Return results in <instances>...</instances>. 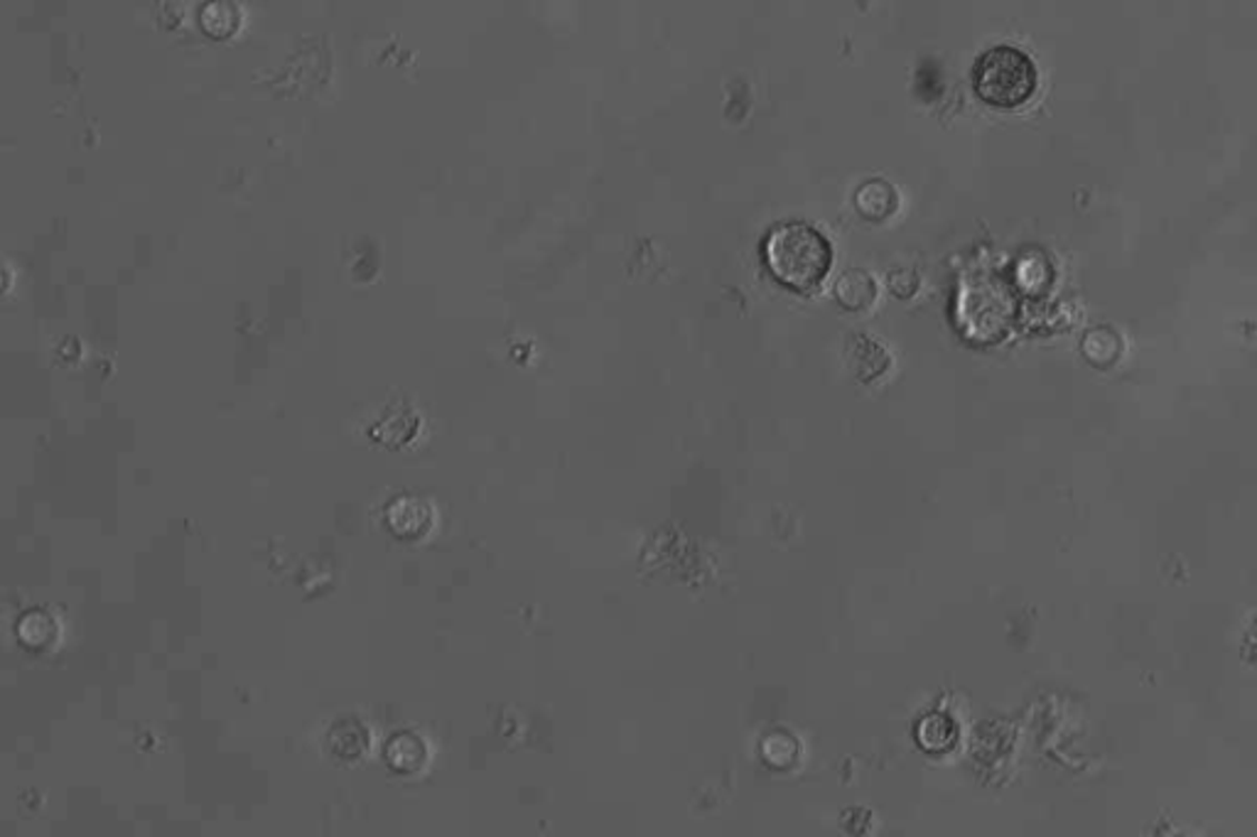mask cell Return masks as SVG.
Listing matches in <instances>:
<instances>
[{
    "label": "cell",
    "mask_w": 1257,
    "mask_h": 837,
    "mask_svg": "<svg viewBox=\"0 0 1257 837\" xmlns=\"http://www.w3.org/2000/svg\"><path fill=\"white\" fill-rule=\"evenodd\" d=\"M836 298L845 310L863 312L875 305L877 300V283L875 278L863 269L845 271L836 283Z\"/></svg>",
    "instance_id": "277c9868"
},
{
    "label": "cell",
    "mask_w": 1257,
    "mask_h": 837,
    "mask_svg": "<svg viewBox=\"0 0 1257 837\" xmlns=\"http://www.w3.org/2000/svg\"><path fill=\"white\" fill-rule=\"evenodd\" d=\"M1039 84L1032 57L1012 45H997L977 57L973 87L981 99L995 108H1017L1034 96Z\"/></svg>",
    "instance_id": "7a4b0ae2"
},
{
    "label": "cell",
    "mask_w": 1257,
    "mask_h": 837,
    "mask_svg": "<svg viewBox=\"0 0 1257 837\" xmlns=\"http://www.w3.org/2000/svg\"><path fill=\"white\" fill-rule=\"evenodd\" d=\"M764 253L771 275L796 293L818 288L832 265L828 239L806 222H781L773 226Z\"/></svg>",
    "instance_id": "6da1fadb"
},
{
    "label": "cell",
    "mask_w": 1257,
    "mask_h": 837,
    "mask_svg": "<svg viewBox=\"0 0 1257 837\" xmlns=\"http://www.w3.org/2000/svg\"><path fill=\"white\" fill-rule=\"evenodd\" d=\"M855 206L867 222H887L897 212L899 194L885 179H869L857 189Z\"/></svg>",
    "instance_id": "3957f363"
}]
</instances>
